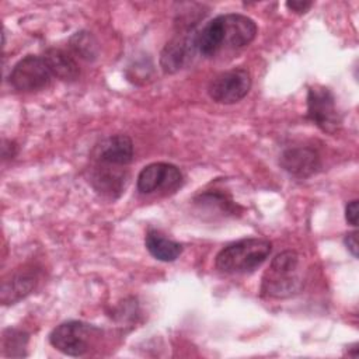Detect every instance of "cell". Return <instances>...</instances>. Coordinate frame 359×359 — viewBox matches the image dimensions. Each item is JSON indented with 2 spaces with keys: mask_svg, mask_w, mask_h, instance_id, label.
<instances>
[{
  "mask_svg": "<svg viewBox=\"0 0 359 359\" xmlns=\"http://www.w3.org/2000/svg\"><path fill=\"white\" fill-rule=\"evenodd\" d=\"M300 259V255L293 250L275 255L262 275L261 293L273 299H286L302 292L304 276Z\"/></svg>",
  "mask_w": 359,
  "mask_h": 359,
  "instance_id": "1",
  "label": "cell"
},
{
  "mask_svg": "<svg viewBox=\"0 0 359 359\" xmlns=\"http://www.w3.org/2000/svg\"><path fill=\"white\" fill-rule=\"evenodd\" d=\"M272 244L265 238H243L219 251L215 265L224 273H248L257 269L271 254Z\"/></svg>",
  "mask_w": 359,
  "mask_h": 359,
  "instance_id": "2",
  "label": "cell"
},
{
  "mask_svg": "<svg viewBox=\"0 0 359 359\" xmlns=\"http://www.w3.org/2000/svg\"><path fill=\"white\" fill-rule=\"evenodd\" d=\"M98 337H101V330L95 325L83 321H66L52 330L49 342L65 355L83 356Z\"/></svg>",
  "mask_w": 359,
  "mask_h": 359,
  "instance_id": "3",
  "label": "cell"
},
{
  "mask_svg": "<svg viewBox=\"0 0 359 359\" xmlns=\"http://www.w3.org/2000/svg\"><path fill=\"white\" fill-rule=\"evenodd\" d=\"M307 116L323 132L335 133L341 128V115L335 97L324 86H313L307 93Z\"/></svg>",
  "mask_w": 359,
  "mask_h": 359,
  "instance_id": "4",
  "label": "cell"
},
{
  "mask_svg": "<svg viewBox=\"0 0 359 359\" xmlns=\"http://www.w3.org/2000/svg\"><path fill=\"white\" fill-rule=\"evenodd\" d=\"M52 73L43 57L28 55L15 63L10 73V84L24 93L46 88L50 84Z\"/></svg>",
  "mask_w": 359,
  "mask_h": 359,
  "instance_id": "5",
  "label": "cell"
},
{
  "mask_svg": "<svg viewBox=\"0 0 359 359\" xmlns=\"http://www.w3.org/2000/svg\"><path fill=\"white\" fill-rule=\"evenodd\" d=\"M251 88V74L237 67L217 74L209 84V97L217 104H234L243 100Z\"/></svg>",
  "mask_w": 359,
  "mask_h": 359,
  "instance_id": "6",
  "label": "cell"
},
{
  "mask_svg": "<svg viewBox=\"0 0 359 359\" xmlns=\"http://www.w3.org/2000/svg\"><path fill=\"white\" fill-rule=\"evenodd\" d=\"M182 172L170 163H151L137 175V191L140 194H153L157 191L174 192L182 185Z\"/></svg>",
  "mask_w": 359,
  "mask_h": 359,
  "instance_id": "7",
  "label": "cell"
},
{
  "mask_svg": "<svg viewBox=\"0 0 359 359\" xmlns=\"http://www.w3.org/2000/svg\"><path fill=\"white\" fill-rule=\"evenodd\" d=\"M222 25V48L240 49L250 45L257 35V24L252 18L243 14H223Z\"/></svg>",
  "mask_w": 359,
  "mask_h": 359,
  "instance_id": "8",
  "label": "cell"
},
{
  "mask_svg": "<svg viewBox=\"0 0 359 359\" xmlns=\"http://www.w3.org/2000/svg\"><path fill=\"white\" fill-rule=\"evenodd\" d=\"M195 36L196 34H180L165 43L160 55V66L164 73H175L189 62L196 49Z\"/></svg>",
  "mask_w": 359,
  "mask_h": 359,
  "instance_id": "9",
  "label": "cell"
},
{
  "mask_svg": "<svg viewBox=\"0 0 359 359\" xmlns=\"http://www.w3.org/2000/svg\"><path fill=\"white\" fill-rule=\"evenodd\" d=\"M97 163L123 167L133 160V142L126 135H112L94 147Z\"/></svg>",
  "mask_w": 359,
  "mask_h": 359,
  "instance_id": "10",
  "label": "cell"
},
{
  "mask_svg": "<svg viewBox=\"0 0 359 359\" xmlns=\"http://www.w3.org/2000/svg\"><path fill=\"white\" fill-rule=\"evenodd\" d=\"M279 164L290 175L297 178H307L318 171L320 156L311 147L296 146L286 149L280 154Z\"/></svg>",
  "mask_w": 359,
  "mask_h": 359,
  "instance_id": "11",
  "label": "cell"
},
{
  "mask_svg": "<svg viewBox=\"0 0 359 359\" xmlns=\"http://www.w3.org/2000/svg\"><path fill=\"white\" fill-rule=\"evenodd\" d=\"M116 167L118 165L98 163L90 177L93 188L98 194L112 199L118 198L128 184V172Z\"/></svg>",
  "mask_w": 359,
  "mask_h": 359,
  "instance_id": "12",
  "label": "cell"
},
{
  "mask_svg": "<svg viewBox=\"0 0 359 359\" xmlns=\"http://www.w3.org/2000/svg\"><path fill=\"white\" fill-rule=\"evenodd\" d=\"M38 278L36 272L31 269H24L13 273L10 279L3 282L1 287V302L4 304H13L27 294H29L36 286Z\"/></svg>",
  "mask_w": 359,
  "mask_h": 359,
  "instance_id": "13",
  "label": "cell"
},
{
  "mask_svg": "<svg viewBox=\"0 0 359 359\" xmlns=\"http://www.w3.org/2000/svg\"><path fill=\"white\" fill-rule=\"evenodd\" d=\"M147 251L158 261L171 262L182 254V245L174 240L164 237L157 230H149L144 237Z\"/></svg>",
  "mask_w": 359,
  "mask_h": 359,
  "instance_id": "14",
  "label": "cell"
},
{
  "mask_svg": "<svg viewBox=\"0 0 359 359\" xmlns=\"http://www.w3.org/2000/svg\"><path fill=\"white\" fill-rule=\"evenodd\" d=\"M43 59L52 73L60 80L73 81L79 77L80 70L76 60L62 49H49L45 52Z\"/></svg>",
  "mask_w": 359,
  "mask_h": 359,
  "instance_id": "15",
  "label": "cell"
},
{
  "mask_svg": "<svg viewBox=\"0 0 359 359\" xmlns=\"http://www.w3.org/2000/svg\"><path fill=\"white\" fill-rule=\"evenodd\" d=\"M69 45L72 50L79 55L81 59L93 62L98 57V43L97 39L93 36L88 31H79L76 32L70 41Z\"/></svg>",
  "mask_w": 359,
  "mask_h": 359,
  "instance_id": "16",
  "label": "cell"
},
{
  "mask_svg": "<svg viewBox=\"0 0 359 359\" xmlns=\"http://www.w3.org/2000/svg\"><path fill=\"white\" fill-rule=\"evenodd\" d=\"M195 203L199 206H206L210 210H217L222 215H234L237 210V205L233 202V199L220 192H203L195 198Z\"/></svg>",
  "mask_w": 359,
  "mask_h": 359,
  "instance_id": "17",
  "label": "cell"
},
{
  "mask_svg": "<svg viewBox=\"0 0 359 359\" xmlns=\"http://www.w3.org/2000/svg\"><path fill=\"white\" fill-rule=\"evenodd\" d=\"M27 344H28V334H25L24 331L8 328L3 334V351L6 356H11V358L25 356Z\"/></svg>",
  "mask_w": 359,
  "mask_h": 359,
  "instance_id": "18",
  "label": "cell"
},
{
  "mask_svg": "<svg viewBox=\"0 0 359 359\" xmlns=\"http://www.w3.org/2000/svg\"><path fill=\"white\" fill-rule=\"evenodd\" d=\"M345 219L349 224L352 226H358V219H359V202L358 199H353L351 202H348L346 208H345Z\"/></svg>",
  "mask_w": 359,
  "mask_h": 359,
  "instance_id": "19",
  "label": "cell"
},
{
  "mask_svg": "<svg viewBox=\"0 0 359 359\" xmlns=\"http://www.w3.org/2000/svg\"><path fill=\"white\" fill-rule=\"evenodd\" d=\"M344 243L348 248V251L355 257L358 258V233L356 231H351L345 236L344 238Z\"/></svg>",
  "mask_w": 359,
  "mask_h": 359,
  "instance_id": "20",
  "label": "cell"
},
{
  "mask_svg": "<svg viewBox=\"0 0 359 359\" xmlns=\"http://www.w3.org/2000/svg\"><path fill=\"white\" fill-rule=\"evenodd\" d=\"M311 6H313L311 1H287L286 3V7L289 10L294 11V13H299V14L306 13Z\"/></svg>",
  "mask_w": 359,
  "mask_h": 359,
  "instance_id": "21",
  "label": "cell"
}]
</instances>
